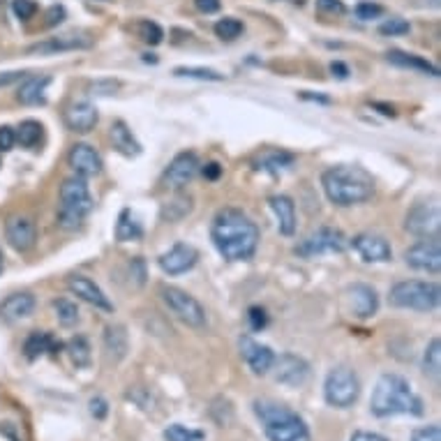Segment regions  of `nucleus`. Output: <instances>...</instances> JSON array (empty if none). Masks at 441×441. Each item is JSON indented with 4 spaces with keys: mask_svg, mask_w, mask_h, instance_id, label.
I'll use <instances>...</instances> for the list:
<instances>
[{
    "mask_svg": "<svg viewBox=\"0 0 441 441\" xmlns=\"http://www.w3.org/2000/svg\"><path fill=\"white\" fill-rule=\"evenodd\" d=\"M210 238L217 252L229 262H245L257 252L259 229L238 208L219 210L210 226Z\"/></svg>",
    "mask_w": 441,
    "mask_h": 441,
    "instance_id": "nucleus-1",
    "label": "nucleus"
},
{
    "mask_svg": "<svg viewBox=\"0 0 441 441\" xmlns=\"http://www.w3.org/2000/svg\"><path fill=\"white\" fill-rule=\"evenodd\" d=\"M369 412L376 419L391 416H423V400L416 395L412 384L400 374H381L369 398Z\"/></svg>",
    "mask_w": 441,
    "mask_h": 441,
    "instance_id": "nucleus-2",
    "label": "nucleus"
},
{
    "mask_svg": "<svg viewBox=\"0 0 441 441\" xmlns=\"http://www.w3.org/2000/svg\"><path fill=\"white\" fill-rule=\"evenodd\" d=\"M321 185L335 206H356L374 194V180L372 176L356 164H340V167H330L321 176Z\"/></svg>",
    "mask_w": 441,
    "mask_h": 441,
    "instance_id": "nucleus-3",
    "label": "nucleus"
},
{
    "mask_svg": "<svg viewBox=\"0 0 441 441\" xmlns=\"http://www.w3.org/2000/svg\"><path fill=\"white\" fill-rule=\"evenodd\" d=\"M255 414L269 441H310V428L303 416L275 400H255Z\"/></svg>",
    "mask_w": 441,
    "mask_h": 441,
    "instance_id": "nucleus-4",
    "label": "nucleus"
},
{
    "mask_svg": "<svg viewBox=\"0 0 441 441\" xmlns=\"http://www.w3.org/2000/svg\"><path fill=\"white\" fill-rule=\"evenodd\" d=\"M93 210V196L86 178L72 176L60 185V212L58 222L62 229H79L86 215Z\"/></svg>",
    "mask_w": 441,
    "mask_h": 441,
    "instance_id": "nucleus-5",
    "label": "nucleus"
},
{
    "mask_svg": "<svg viewBox=\"0 0 441 441\" xmlns=\"http://www.w3.org/2000/svg\"><path fill=\"white\" fill-rule=\"evenodd\" d=\"M439 298H441V289L435 282L407 280V282H398L391 289L388 301L393 307H402V310L430 312L439 305Z\"/></svg>",
    "mask_w": 441,
    "mask_h": 441,
    "instance_id": "nucleus-6",
    "label": "nucleus"
},
{
    "mask_svg": "<svg viewBox=\"0 0 441 441\" xmlns=\"http://www.w3.org/2000/svg\"><path fill=\"white\" fill-rule=\"evenodd\" d=\"M360 395V381L356 372L351 367H333L326 374L324 381V398L330 407L335 409H349L356 405V400Z\"/></svg>",
    "mask_w": 441,
    "mask_h": 441,
    "instance_id": "nucleus-7",
    "label": "nucleus"
},
{
    "mask_svg": "<svg viewBox=\"0 0 441 441\" xmlns=\"http://www.w3.org/2000/svg\"><path fill=\"white\" fill-rule=\"evenodd\" d=\"M160 296H162L164 305H167L169 310L176 314L180 321H183V324L192 326V328L206 326V310H203V305L196 301L194 296L187 294V291L178 289V287L162 285Z\"/></svg>",
    "mask_w": 441,
    "mask_h": 441,
    "instance_id": "nucleus-8",
    "label": "nucleus"
},
{
    "mask_svg": "<svg viewBox=\"0 0 441 441\" xmlns=\"http://www.w3.org/2000/svg\"><path fill=\"white\" fill-rule=\"evenodd\" d=\"M441 226V212L435 201H421L407 212L405 229L421 238H437Z\"/></svg>",
    "mask_w": 441,
    "mask_h": 441,
    "instance_id": "nucleus-9",
    "label": "nucleus"
},
{
    "mask_svg": "<svg viewBox=\"0 0 441 441\" xmlns=\"http://www.w3.org/2000/svg\"><path fill=\"white\" fill-rule=\"evenodd\" d=\"M344 247H346V238L342 231L333 229V226H321V229L310 233L296 247V255L312 259L319 255H328V252H344Z\"/></svg>",
    "mask_w": 441,
    "mask_h": 441,
    "instance_id": "nucleus-10",
    "label": "nucleus"
},
{
    "mask_svg": "<svg viewBox=\"0 0 441 441\" xmlns=\"http://www.w3.org/2000/svg\"><path fill=\"white\" fill-rule=\"evenodd\" d=\"M405 259L414 271L437 275L441 271V243H439V238H425L421 243H416V245H412L405 252Z\"/></svg>",
    "mask_w": 441,
    "mask_h": 441,
    "instance_id": "nucleus-11",
    "label": "nucleus"
},
{
    "mask_svg": "<svg viewBox=\"0 0 441 441\" xmlns=\"http://www.w3.org/2000/svg\"><path fill=\"white\" fill-rule=\"evenodd\" d=\"M275 381L282 386H289V388H298L310 379V365L307 360L301 356H294V353H282V356H275Z\"/></svg>",
    "mask_w": 441,
    "mask_h": 441,
    "instance_id": "nucleus-12",
    "label": "nucleus"
},
{
    "mask_svg": "<svg viewBox=\"0 0 441 441\" xmlns=\"http://www.w3.org/2000/svg\"><path fill=\"white\" fill-rule=\"evenodd\" d=\"M346 307H349V312L353 317L358 319H369L376 314V307H379V298H376V291L363 285V282H356V285H351L346 289Z\"/></svg>",
    "mask_w": 441,
    "mask_h": 441,
    "instance_id": "nucleus-13",
    "label": "nucleus"
},
{
    "mask_svg": "<svg viewBox=\"0 0 441 441\" xmlns=\"http://www.w3.org/2000/svg\"><path fill=\"white\" fill-rule=\"evenodd\" d=\"M238 344H240V356L250 365L252 372L255 374H269L271 372V367L275 363V353H273L271 346L252 340L250 335H243Z\"/></svg>",
    "mask_w": 441,
    "mask_h": 441,
    "instance_id": "nucleus-14",
    "label": "nucleus"
},
{
    "mask_svg": "<svg viewBox=\"0 0 441 441\" xmlns=\"http://www.w3.org/2000/svg\"><path fill=\"white\" fill-rule=\"evenodd\" d=\"M199 169H201L199 157L194 153H180L173 157L167 171H164V180H167V185L173 187V190H180V187H185L199 173Z\"/></svg>",
    "mask_w": 441,
    "mask_h": 441,
    "instance_id": "nucleus-15",
    "label": "nucleus"
},
{
    "mask_svg": "<svg viewBox=\"0 0 441 441\" xmlns=\"http://www.w3.org/2000/svg\"><path fill=\"white\" fill-rule=\"evenodd\" d=\"M196 259H199V252L187 243H176L169 252H164L160 257V269L167 275H183L187 271L194 269Z\"/></svg>",
    "mask_w": 441,
    "mask_h": 441,
    "instance_id": "nucleus-16",
    "label": "nucleus"
},
{
    "mask_svg": "<svg viewBox=\"0 0 441 441\" xmlns=\"http://www.w3.org/2000/svg\"><path fill=\"white\" fill-rule=\"evenodd\" d=\"M67 289L72 291L76 298H81L83 303L97 307V310L114 312V305L104 296V291H102L90 278H86V275H72V278H67Z\"/></svg>",
    "mask_w": 441,
    "mask_h": 441,
    "instance_id": "nucleus-17",
    "label": "nucleus"
},
{
    "mask_svg": "<svg viewBox=\"0 0 441 441\" xmlns=\"http://www.w3.org/2000/svg\"><path fill=\"white\" fill-rule=\"evenodd\" d=\"M5 236H7V243H10L17 252H28V250H33L35 240H37V229H35L33 219H28L23 215H14L7 219Z\"/></svg>",
    "mask_w": 441,
    "mask_h": 441,
    "instance_id": "nucleus-18",
    "label": "nucleus"
},
{
    "mask_svg": "<svg viewBox=\"0 0 441 441\" xmlns=\"http://www.w3.org/2000/svg\"><path fill=\"white\" fill-rule=\"evenodd\" d=\"M351 245L360 257H363V262H369V264L391 262V257H393V250L388 245V240L381 238V236H374V233L356 236V238L351 240Z\"/></svg>",
    "mask_w": 441,
    "mask_h": 441,
    "instance_id": "nucleus-19",
    "label": "nucleus"
},
{
    "mask_svg": "<svg viewBox=\"0 0 441 441\" xmlns=\"http://www.w3.org/2000/svg\"><path fill=\"white\" fill-rule=\"evenodd\" d=\"M69 167L76 171V176L81 178H93L102 173V157L93 146L88 144H76L67 155Z\"/></svg>",
    "mask_w": 441,
    "mask_h": 441,
    "instance_id": "nucleus-20",
    "label": "nucleus"
},
{
    "mask_svg": "<svg viewBox=\"0 0 441 441\" xmlns=\"http://www.w3.org/2000/svg\"><path fill=\"white\" fill-rule=\"evenodd\" d=\"M90 44H93L90 37L79 35V33H67V35H58V37L46 39V42L33 44L28 49V53H39V56H46V53H62V51L88 49Z\"/></svg>",
    "mask_w": 441,
    "mask_h": 441,
    "instance_id": "nucleus-21",
    "label": "nucleus"
},
{
    "mask_svg": "<svg viewBox=\"0 0 441 441\" xmlns=\"http://www.w3.org/2000/svg\"><path fill=\"white\" fill-rule=\"evenodd\" d=\"M97 121L100 114L95 104H90V102H74V104H69L65 109V125L72 132H79V135L90 132L97 125Z\"/></svg>",
    "mask_w": 441,
    "mask_h": 441,
    "instance_id": "nucleus-22",
    "label": "nucleus"
},
{
    "mask_svg": "<svg viewBox=\"0 0 441 441\" xmlns=\"http://www.w3.org/2000/svg\"><path fill=\"white\" fill-rule=\"evenodd\" d=\"M33 312H35V296L28 294V291L12 294L3 305H0V317L7 321H21V319L30 317Z\"/></svg>",
    "mask_w": 441,
    "mask_h": 441,
    "instance_id": "nucleus-23",
    "label": "nucleus"
},
{
    "mask_svg": "<svg viewBox=\"0 0 441 441\" xmlns=\"http://www.w3.org/2000/svg\"><path fill=\"white\" fill-rule=\"evenodd\" d=\"M104 351H107V356L114 360V363H121V360L128 356L130 337H128V330H125V326L109 324L104 328Z\"/></svg>",
    "mask_w": 441,
    "mask_h": 441,
    "instance_id": "nucleus-24",
    "label": "nucleus"
},
{
    "mask_svg": "<svg viewBox=\"0 0 441 441\" xmlns=\"http://www.w3.org/2000/svg\"><path fill=\"white\" fill-rule=\"evenodd\" d=\"M62 349V342H58L56 337L46 330H35V333L28 335L26 344H23V353H26L28 360H37L44 353H58Z\"/></svg>",
    "mask_w": 441,
    "mask_h": 441,
    "instance_id": "nucleus-25",
    "label": "nucleus"
},
{
    "mask_svg": "<svg viewBox=\"0 0 441 441\" xmlns=\"http://www.w3.org/2000/svg\"><path fill=\"white\" fill-rule=\"evenodd\" d=\"M271 208L278 217V226L282 236H294L296 233V206L287 194H275L271 196Z\"/></svg>",
    "mask_w": 441,
    "mask_h": 441,
    "instance_id": "nucleus-26",
    "label": "nucleus"
},
{
    "mask_svg": "<svg viewBox=\"0 0 441 441\" xmlns=\"http://www.w3.org/2000/svg\"><path fill=\"white\" fill-rule=\"evenodd\" d=\"M49 83H51V76H46V74L23 79L21 88L17 93V100L21 102V104H26V107L42 104V102H44V93H46V88H49Z\"/></svg>",
    "mask_w": 441,
    "mask_h": 441,
    "instance_id": "nucleus-27",
    "label": "nucleus"
},
{
    "mask_svg": "<svg viewBox=\"0 0 441 441\" xmlns=\"http://www.w3.org/2000/svg\"><path fill=\"white\" fill-rule=\"evenodd\" d=\"M111 144L121 155L125 157H137L141 155V144L132 135V130L123 121H116L111 125Z\"/></svg>",
    "mask_w": 441,
    "mask_h": 441,
    "instance_id": "nucleus-28",
    "label": "nucleus"
},
{
    "mask_svg": "<svg viewBox=\"0 0 441 441\" xmlns=\"http://www.w3.org/2000/svg\"><path fill=\"white\" fill-rule=\"evenodd\" d=\"M386 58L388 62L398 67H405V69H416V72H423V74H430V76H439V67L432 65L430 60H425L421 56H414V53H405V51H388L386 53Z\"/></svg>",
    "mask_w": 441,
    "mask_h": 441,
    "instance_id": "nucleus-29",
    "label": "nucleus"
},
{
    "mask_svg": "<svg viewBox=\"0 0 441 441\" xmlns=\"http://www.w3.org/2000/svg\"><path fill=\"white\" fill-rule=\"evenodd\" d=\"M255 164H257V169H262V171H280V169H287L294 164V155L285 153V151H264V153H259Z\"/></svg>",
    "mask_w": 441,
    "mask_h": 441,
    "instance_id": "nucleus-30",
    "label": "nucleus"
},
{
    "mask_svg": "<svg viewBox=\"0 0 441 441\" xmlns=\"http://www.w3.org/2000/svg\"><path fill=\"white\" fill-rule=\"evenodd\" d=\"M141 236V224L132 215V210H123L116 222V238L118 240H137Z\"/></svg>",
    "mask_w": 441,
    "mask_h": 441,
    "instance_id": "nucleus-31",
    "label": "nucleus"
},
{
    "mask_svg": "<svg viewBox=\"0 0 441 441\" xmlns=\"http://www.w3.org/2000/svg\"><path fill=\"white\" fill-rule=\"evenodd\" d=\"M190 210H192V196L178 194L176 199L167 201V206L162 208V217H164V219H169V222H176V219L185 217Z\"/></svg>",
    "mask_w": 441,
    "mask_h": 441,
    "instance_id": "nucleus-32",
    "label": "nucleus"
},
{
    "mask_svg": "<svg viewBox=\"0 0 441 441\" xmlns=\"http://www.w3.org/2000/svg\"><path fill=\"white\" fill-rule=\"evenodd\" d=\"M67 351H69V358H72V363L76 367H86L90 363V344L83 335L72 337V340L67 342Z\"/></svg>",
    "mask_w": 441,
    "mask_h": 441,
    "instance_id": "nucleus-33",
    "label": "nucleus"
},
{
    "mask_svg": "<svg viewBox=\"0 0 441 441\" xmlns=\"http://www.w3.org/2000/svg\"><path fill=\"white\" fill-rule=\"evenodd\" d=\"M14 135H17V141L23 148H33L39 144V139H42V125L37 121H23Z\"/></svg>",
    "mask_w": 441,
    "mask_h": 441,
    "instance_id": "nucleus-34",
    "label": "nucleus"
},
{
    "mask_svg": "<svg viewBox=\"0 0 441 441\" xmlns=\"http://www.w3.org/2000/svg\"><path fill=\"white\" fill-rule=\"evenodd\" d=\"M53 312H56L58 324L65 326V328H72L79 321V307L72 301H67V298H58V301H53Z\"/></svg>",
    "mask_w": 441,
    "mask_h": 441,
    "instance_id": "nucleus-35",
    "label": "nucleus"
},
{
    "mask_svg": "<svg viewBox=\"0 0 441 441\" xmlns=\"http://www.w3.org/2000/svg\"><path fill=\"white\" fill-rule=\"evenodd\" d=\"M206 435L201 430H192L183 423H173L164 430V441H203Z\"/></svg>",
    "mask_w": 441,
    "mask_h": 441,
    "instance_id": "nucleus-36",
    "label": "nucleus"
},
{
    "mask_svg": "<svg viewBox=\"0 0 441 441\" xmlns=\"http://www.w3.org/2000/svg\"><path fill=\"white\" fill-rule=\"evenodd\" d=\"M425 372H430L432 376L441 374V340L435 337L428 349H425Z\"/></svg>",
    "mask_w": 441,
    "mask_h": 441,
    "instance_id": "nucleus-37",
    "label": "nucleus"
},
{
    "mask_svg": "<svg viewBox=\"0 0 441 441\" xmlns=\"http://www.w3.org/2000/svg\"><path fill=\"white\" fill-rule=\"evenodd\" d=\"M240 33H243V23L238 19H233V17H224V19H219L215 23V35L219 39H226V42L240 37Z\"/></svg>",
    "mask_w": 441,
    "mask_h": 441,
    "instance_id": "nucleus-38",
    "label": "nucleus"
},
{
    "mask_svg": "<svg viewBox=\"0 0 441 441\" xmlns=\"http://www.w3.org/2000/svg\"><path fill=\"white\" fill-rule=\"evenodd\" d=\"M176 76H187V79H201V81H222V74L208 67H176L173 69Z\"/></svg>",
    "mask_w": 441,
    "mask_h": 441,
    "instance_id": "nucleus-39",
    "label": "nucleus"
},
{
    "mask_svg": "<svg viewBox=\"0 0 441 441\" xmlns=\"http://www.w3.org/2000/svg\"><path fill=\"white\" fill-rule=\"evenodd\" d=\"M137 33H139V37L144 39L146 44H160L162 42V37H164V33H162V28L157 26L155 21H148V19H144V21H139L137 23Z\"/></svg>",
    "mask_w": 441,
    "mask_h": 441,
    "instance_id": "nucleus-40",
    "label": "nucleus"
},
{
    "mask_svg": "<svg viewBox=\"0 0 441 441\" xmlns=\"http://www.w3.org/2000/svg\"><path fill=\"white\" fill-rule=\"evenodd\" d=\"M379 33L386 35V37H395V35H407L409 33V23L405 19H388L384 21L379 26Z\"/></svg>",
    "mask_w": 441,
    "mask_h": 441,
    "instance_id": "nucleus-41",
    "label": "nucleus"
},
{
    "mask_svg": "<svg viewBox=\"0 0 441 441\" xmlns=\"http://www.w3.org/2000/svg\"><path fill=\"white\" fill-rule=\"evenodd\" d=\"M12 10H14V14H17L21 21H28L37 12V5H35V0H14Z\"/></svg>",
    "mask_w": 441,
    "mask_h": 441,
    "instance_id": "nucleus-42",
    "label": "nucleus"
},
{
    "mask_svg": "<svg viewBox=\"0 0 441 441\" xmlns=\"http://www.w3.org/2000/svg\"><path fill=\"white\" fill-rule=\"evenodd\" d=\"M412 441H441V428L439 425H425V428L414 430Z\"/></svg>",
    "mask_w": 441,
    "mask_h": 441,
    "instance_id": "nucleus-43",
    "label": "nucleus"
},
{
    "mask_svg": "<svg viewBox=\"0 0 441 441\" xmlns=\"http://www.w3.org/2000/svg\"><path fill=\"white\" fill-rule=\"evenodd\" d=\"M381 12H384V7H381V5H376V3H369V0H365V3H360V5L356 7V17H358L360 21L376 19Z\"/></svg>",
    "mask_w": 441,
    "mask_h": 441,
    "instance_id": "nucleus-44",
    "label": "nucleus"
},
{
    "mask_svg": "<svg viewBox=\"0 0 441 441\" xmlns=\"http://www.w3.org/2000/svg\"><path fill=\"white\" fill-rule=\"evenodd\" d=\"M247 319H250V326L252 330H262L266 328V324H269V317H266V310L264 307H250V312H247Z\"/></svg>",
    "mask_w": 441,
    "mask_h": 441,
    "instance_id": "nucleus-45",
    "label": "nucleus"
},
{
    "mask_svg": "<svg viewBox=\"0 0 441 441\" xmlns=\"http://www.w3.org/2000/svg\"><path fill=\"white\" fill-rule=\"evenodd\" d=\"M88 409H90V414H93V419H97V421H104L107 419V414H109V402L102 395H95L88 402Z\"/></svg>",
    "mask_w": 441,
    "mask_h": 441,
    "instance_id": "nucleus-46",
    "label": "nucleus"
},
{
    "mask_svg": "<svg viewBox=\"0 0 441 441\" xmlns=\"http://www.w3.org/2000/svg\"><path fill=\"white\" fill-rule=\"evenodd\" d=\"M14 144H17V135H14V130L10 125H3L0 128V153H10Z\"/></svg>",
    "mask_w": 441,
    "mask_h": 441,
    "instance_id": "nucleus-47",
    "label": "nucleus"
},
{
    "mask_svg": "<svg viewBox=\"0 0 441 441\" xmlns=\"http://www.w3.org/2000/svg\"><path fill=\"white\" fill-rule=\"evenodd\" d=\"M317 7L326 14H344L342 0H317Z\"/></svg>",
    "mask_w": 441,
    "mask_h": 441,
    "instance_id": "nucleus-48",
    "label": "nucleus"
},
{
    "mask_svg": "<svg viewBox=\"0 0 441 441\" xmlns=\"http://www.w3.org/2000/svg\"><path fill=\"white\" fill-rule=\"evenodd\" d=\"M65 19V7L62 5H53L46 12V26H58V23Z\"/></svg>",
    "mask_w": 441,
    "mask_h": 441,
    "instance_id": "nucleus-49",
    "label": "nucleus"
},
{
    "mask_svg": "<svg viewBox=\"0 0 441 441\" xmlns=\"http://www.w3.org/2000/svg\"><path fill=\"white\" fill-rule=\"evenodd\" d=\"M116 88H118L116 81H97L90 86V93L93 95H111Z\"/></svg>",
    "mask_w": 441,
    "mask_h": 441,
    "instance_id": "nucleus-50",
    "label": "nucleus"
},
{
    "mask_svg": "<svg viewBox=\"0 0 441 441\" xmlns=\"http://www.w3.org/2000/svg\"><path fill=\"white\" fill-rule=\"evenodd\" d=\"M349 441H388V437L384 435H376V432H353Z\"/></svg>",
    "mask_w": 441,
    "mask_h": 441,
    "instance_id": "nucleus-51",
    "label": "nucleus"
},
{
    "mask_svg": "<svg viewBox=\"0 0 441 441\" xmlns=\"http://www.w3.org/2000/svg\"><path fill=\"white\" fill-rule=\"evenodd\" d=\"M203 173V178H208V180H217L219 176H222V167H219L217 162H208L206 167L201 169Z\"/></svg>",
    "mask_w": 441,
    "mask_h": 441,
    "instance_id": "nucleus-52",
    "label": "nucleus"
},
{
    "mask_svg": "<svg viewBox=\"0 0 441 441\" xmlns=\"http://www.w3.org/2000/svg\"><path fill=\"white\" fill-rule=\"evenodd\" d=\"M194 3L201 12H206V14H215L219 10V0H194Z\"/></svg>",
    "mask_w": 441,
    "mask_h": 441,
    "instance_id": "nucleus-53",
    "label": "nucleus"
},
{
    "mask_svg": "<svg viewBox=\"0 0 441 441\" xmlns=\"http://www.w3.org/2000/svg\"><path fill=\"white\" fill-rule=\"evenodd\" d=\"M26 74L23 72H0V88H5V86H10L14 81H19V79H23Z\"/></svg>",
    "mask_w": 441,
    "mask_h": 441,
    "instance_id": "nucleus-54",
    "label": "nucleus"
},
{
    "mask_svg": "<svg viewBox=\"0 0 441 441\" xmlns=\"http://www.w3.org/2000/svg\"><path fill=\"white\" fill-rule=\"evenodd\" d=\"M330 72H333V76H337V79L349 76V69H346V65H342V62H333V65H330Z\"/></svg>",
    "mask_w": 441,
    "mask_h": 441,
    "instance_id": "nucleus-55",
    "label": "nucleus"
},
{
    "mask_svg": "<svg viewBox=\"0 0 441 441\" xmlns=\"http://www.w3.org/2000/svg\"><path fill=\"white\" fill-rule=\"evenodd\" d=\"M291 3H296V5H303V3H305V0H291Z\"/></svg>",
    "mask_w": 441,
    "mask_h": 441,
    "instance_id": "nucleus-56",
    "label": "nucleus"
},
{
    "mask_svg": "<svg viewBox=\"0 0 441 441\" xmlns=\"http://www.w3.org/2000/svg\"><path fill=\"white\" fill-rule=\"evenodd\" d=\"M0 273H3V255H0Z\"/></svg>",
    "mask_w": 441,
    "mask_h": 441,
    "instance_id": "nucleus-57",
    "label": "nucleus"
}]
</instances>
